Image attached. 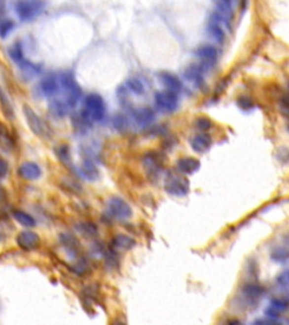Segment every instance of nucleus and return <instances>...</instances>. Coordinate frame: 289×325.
Instances as JSON below:
<instances>
[{"mask_svg":"<svg viewBox=\"0 0 289 325\" xmlns=\"http://www.w3.org/2000/svg\"><path fill=\"white\" fill-rule=\"evenodd\" d=\"M0 103H1L3 113H5V114L8 116V119H13L14 112H13V108H11L10 102H9L8 99H7L5 94H3L1 88H0Z\"/></svg>","mask_w":289,"mask_h":325,"instance_id":"obj_31","label":"nucleus"},{"mask_svg":"<svg viewBox=\"0 0 289 325\" xmlns=\"http://www.w3.org/2000/svg\"><path fill=\"white\" fill-rule=\"evenodd\" d=\"M177 167L179 173L183 175L193 174L200 168V160L194 157H182L178 160Z\"/></svg>","mask_w":289,"mask_h":325,"instance_id":"obj_15","label":"nucleus"},{"mask_svg":"<svg viewBox=\"0 0 289 325\" xmlns=\"http://www.w3.org/2000/svg\"><path fill=\"white\" fill-rule=\"evenodd\" d=\"M58 156H59V158L64 162L65 164L69 162L70 159V155H69V148L67 146H61L59 148V150H58Z\"/></svg>","mask_w":289,"mask_h":325,"instance_id":"obj_37","label":"nucleus"},{"mask_svg":"<svg viewBox=\"0 0 289 325\" xmlns=\"http://www.w3.org/2000/svg\"><path fill=\"white\" fill-rule=\"evenodd\" d=\"M237 105L242 109H250V108H252V107H253V102L251 101V99H249V97L242 96L237 100Z\"/></svg>","mask_w":289,"mask_h":325,"instance_id":"obj_35","label":"nucleus"},{"mask_svg":"<svg viewBox=\"0 0 289 325\" xmlns=\"http://www.w3.org/2000/svg\"><path fill=\"white\" fill-rule=\"evenodd\" d=\"M155 103L156 107L163 112H174L179 107V96L177 93L170 91L157 92L155 94Z\"/></svg>","mask_w":289,"mask_h":325,"instance_id":"obj_7","label":"nucleus"},{"mask_svg":"<svg viewBox=\"0 0 289 325\" xmlns=\"http://www.w3.org/2000/svg\"><path fill=\"white\" fill-rule=\"evenodd\" d=\"M69 107L66 101L60 99H52L49 103V111L57 119H62L69 113Z\"/></svg>","mask_w":289,"mask_h":325,"instance_id":"obj_21","label":"nucleus"},{"mask_svg":"<svg viewBox=\"0 0 289 325\" xmlns=\"http://www.w3.org/2000/svg\"><path fill=\"white\" fill-rule=\"evenodd\" d=\"M271 258L277 263H286V261L288 260V251L283 248L276 249L271 253Z\"/></svg>","mask_w":289,"mask_h":325,"instance_id":"obj_32","label":"nucleus"},{"mask_svg":"<svg viewBox=\"0 0 289 325\" xmlns=\"http://www.w3.org/2000/svg\"><path fill=\"white\" fill-rule=\"evenodd\" d=\"M158 78L159 80H161V83L166 87V91L177 94L182 92L183 88L182 81L180 80V78L177 75H174V73L169 72H162L158 75Z\"/></svg>","mask_w":289,"mask_h":325,"instance_id":"obj_13","label":"nucleus"},{"mask_svg":"<svg viewBox=\"0 0 289 325\" xmlns=\"http://www.w3.org/2000/svg\"><path fill=\"white\" fill-rule=\"evenodd\" d=\"M288 283H289V280H288V271L286 270V271H284L283 273H280V275L278 276V278H277V284H278L281 288L287 289L288 288Z\"/></svg>","mask_w":289,"mask_h":325,"instance_id":"obj_36","label":"nucleus"},{"mask_svg":"<svg viewBox=\"0 0 289 325\" xmlns=\"http://www.w3.org/2000/svg\"><path fill=\"white\" fill-rule=\"evenodd\" d=\"M45 8L43 0H17L15 2V11L23 22H30L42 14Z\"/></svg>","mask_w":289,"mask_h":325,"instance_id":"obj_3","label":"nucleus"},{"mask_svg":"<svg viewBox=\"0 0 289 325\" xmlns=\"http://www.w3.org/2000/svg\"><path fill=\"white\" fill-rule=\"evenodd\" d=\"M164 189L174 197H185L190 191V183L183 174L169 172L164 179Z\"/></svg>","mask_w":289,"mask_h":325,"instance_id":"obj_4","label":"nucleus"},{"mask_svg":"<svg viewBox=\"0 0 289 325\" xmlns=\"http://www.w3.org/2000/svg\"><path fill=\"white\" fill-rule=\"evenodd\" d=\"M8 173V164L3 158L0 157V179L5 178Z\"/></svg>","mask_w":289,"mask_h":325,"instance_id":"obj_38","label":"nucleus"},{"mask_svg":"<svg viewBox=\"0 0 289 325\" xmlns=\"http://www.w3.org/2000/svg\"><path fill=\"white\" fill-rule=\"evenodd\" d=\"M212 121L208 117H199L196 120V128L200 131H207L212 128Z\"/></svg>","mask_w":289,"mask_h":325,"instance_id":"obj_33","label":"nucleus"},{"mask_svg":"<svg viewBox=\"0 0 289 325\" xmlns=\"http://www.w3.org/2000/svg\"><path fill=\"white\" fill-rule=\"evenodd\" d=\"M289 303L287 298H275L270 301V307L265 311V316L277 319L281 313L286 312L288 309Z\"/></svg>","mask_w":289,"mask_h":325,"instance_id":"obj_20","label":"nucleus"},{"mask_svg":"<svg viewBox=\"0 0 289 325\" xmlns=\"http://www.w3.org/2000/svg\"><path fill=\"white\" fill-rule=\"evenodd\" d=\"M14 22L8 17H0V36L6 37L14 29Z\"/></svg>","mask_w":289,"mask_h":325,"instance_id":"obj_30","label":"nucleus"},{"mask_svg":"<svg viewBox=\"0 0 289 325\" xmlns=\"http://www.w3.org/2000/svg\"><path fill=\"white\" fill-rule=\"evenodd\" d=\"M60 241L68 253H73V256L77 255L78 248H79V242H78L75 236H72V235L70 234H62Z\"/></svg>","mask_w":289,"mask_h":325,"instance_id":"obj_24","label":"nucleus"},{"mask_svg":"<svg viewBox=\"0 0 289 325\" xmlns=\"http://www.w3.org/2000/svg\"><path fill=\"white\" fill-rule=\"evenodd\" d=\"M78 172H79L81 178L87 180V181H96V180L100 178L99 170H97V167L95 164H94L93 160L89 158L83 160Z\"/></svg>","mask_w":289,"mask_h":325,"instance_id":"obj_18","label":"nucleus"},{"mask_svg":"<svg viewBox=\"0 0 289 325\" xmlns=\"http://www.w3.org/2000/svg\"><path fill=\"white\" fill-rule=\"evenodd\" d=\"M13 217L15 218V220L18 221L19 224L24 227H34L36 225V221H35V219L29 215L25 211H22V210H14L13 211Z\"/></svg>","mask_w":289,"mask_h":325,"instance_id":"obj_26","label":"nucleus"},{"mask_svg":"<svg viewBox=\"0 0 289 325\" xmlns=\"http://www.w3.org/2000/svg\"><path fill=\"white\" fill-rule=\"evenodd\" d=\"M1 240H2V234L0 232V242H1Z\"/></svg>","mask_w":289,"mask_h":325,"instance_id":"obj_40","label":"nucleus"},{"mask_svg":"<svg viewBox=\"0 0 289 325\" xmlns=\"http://www.w3.org/2000/svg\"><path fill=\"white\" fill-rule=\"evenodd\" d=\"M126 88L135 95H143L144 93V86L138 78H130L126 81Z\"/></svg>","mask_w":289,"mask_h":325,"instance_id":"obj_28","label":"nucleus"},{"mask_svg":"<svg viewBox=\"0 0 289 325\" xmlns=\"http://www.w3.org/2000/svg\"><path fill=\"white\" fill-rule=\"evenodd\" d=\"M196 56L201 60V66L206 69H209L216 62L218 58V51L213 45H202L196 51Z\"/></svg>","mask_w":289,"mask_h":325,"instance_id":"obj_10","label":"nucleus"},{"mask_svg":"<svg viewBox=\"0 0 289 325\" xmlns=\"http://www.w3.org/2000/svg\"><path fill=\"white\" fill-rule=\"evenodd\" d=\"M108 211L116 220H127L132 216V209L127 201L120 197H113L108 203Z\"/></svg>","mask_w":289,"mask_h":325,"instance_id":"obj_6","label":"nucleus"},{"mask_svg":"<svg viewBox=\"0 0 289 325\" xmlns=\"http://www.w3.org/2000/svg\"><path fill=\"white\" fill-rule=\"evenodd\" d=\"M76 228L78 232H79L83 236L85 237H95L97 233H99V229H97V226L95 224H93L91 221H83L79 222L76 226Z\"/></svg>","mask_w":289,"mask_h":325,"instance_id":"obj_27","label":"nucleus"},{"mask_svg":"<svg viewBox=\"0 0 289 325\" xmlns=\"http://www.w3.org/2000/svg\"><path fill=\"white\" fill-rule=\"evenodd\" d=\"M105 113H107V107H105V102L102 96L95 93L86 96L84 111L81 115L88 123H91L92 121H102Z\"/></svg>","mask_w":289,"mask_h":325,"instance_id":"obj_1","label":"nucleus"},{"mask_svg":"<svg viewBox=\"0 0 289 325\" xmlns=\"http://www.w3.org/2000/svg\"><path fill=\"white\" fill-rule=\"evenodd\" d=\"M17 244L19 248L26 251H32L36 249L38 244H40V237L38 235L31 230H24L21 232L17 236Z\"/></svg>","mask_w":289,"mask_h":325,"instance_id":"obj_12","label":"nucleus"},{"mask_svg":"<svg viewBox=\"0 0 289 325\" xmlns=\"http://www.w3.org/2000/svg\"><path fill=\"white\" fill-rule=\"evenodd\" d=\"M18 174L21 175V178L27 180V181H35V180L41 178L42 171L37 164L26 162L19 166Z\"/></svg>","mask_w":289,"mask_h":325,"instance_id":"obj_14","label":"nucleus"},{"mask_svg":"<svg viewBox=\"0 0 289 325\" xmlns=\"http://www.w3.org/2000/svg\"><path fill=\"white\" fill-rule=\"evenodd\" d=\"M58 78H59L60 89L65 93L66 103L69 108H75L81 97V88L76 81L75 76L72 72H65Z\"/></svg>","mask_w":289,"mask_h":325,"instance_id":"obj_2","label":"nucleus"},{"mask_svg":"<svg viewBox=\"0 0 289 325\" xmlns=\"http://www.w3.org/2000/svg\"><path fill=\"white\" fill-rule=\"evenodd\" d=\"M213 144L212 137L207 134L196 135L191 139V148L198 154H205Z\"/></svg>","mask_w":289,"mask_h":325,"instance_id":"obj_16","label":"nucleus"},{"mask_svg":"<svg viewBox=\"0 0 289 325\" xmlns=\"http://www.w3.org/2000/svg\"><path fill=\"white\" fill-rule=\"evenodd\" d=\"M113 125H114L115 129L118 131H123L126 130L128 128V121L126 120V117L122 116V115H116L114 117V120H113Z\"/></svg>","mask_w":289,"mask_h":325,"instance_id":"obj_34","label":"nucleus"},{"mask_svg":"<svg viewBox=\"0 0 289 325\" xmlns=\"http://www.w3.org/2000/svg\"><path fill=\"white\" fill-rule=\"evenodd\" d=\"M24 115L26 122L29 124L31 130L38 137H43L46 135V125L43 122V120L35 113L30 107H24Z\"/></svg>","mask_w":289,"mask_h":325,"instance_id":"obj_8","label":"nucleus"},{"mask_svg":"<svg viewBox=\"0 0 289 325\" xmlns=\"http://www.w3.org/2000/svg\"><path fill=\"white\" fill-rule=\"evenodd\" d=\"M144 167L146 170L147 174L149 178L156 180L161 174L162 171V165H161V160H159L158 156L155 154V152H149L144 157Z\"/></svg>","mask_w":289,"mask_h":325,"instance_id":"obj_11","label":"nucleus"},{"mask_svg":"<svg viewBox=\"0 0 289 325\" xmlns=\"http://www.w3.org/2000/svg\"><path fill=\"white\" fill-rule=\"evenodd\" d=\"M38 92L44 97H53L60 92L59 78L54 75H49L43 78L38 84Z\"/></svg>","mask_w":289,"mask_h":325,"instance_id":"obj_9","label":"nucleus"},{"mask_svg":"<svg viewBox=\"0 0 289 325\" xmlns=\"http://www.w3.org/2000/svg\"><path fill=\"white\" fill-rule=\"evenodd\" d=\"M5 199H6V193H5V191H3L2 187L0 186V203H1L2 201H5Z\"/></svg>","mask_w":289,"mask_h":325,"instance_id":"obj_39","label":"nucleus"},{"mask_svg":"<svg viewBox=\"0 0 289 325\" xmlns=\"http://www.w3.org/2000/svg\"><path fill=\"white\" fill-rule=\"evenodd\" d=\"M112 246L116 250H123V251H130L136 246V241L134 238L128 236V235H116V236L112 240Z\"/></svg>","mask_w":289,"mask_h":325,"instance_id":"obj_22","label":"nucleus"},{"mask_svg":"<svg viewBox=\"0 0 289 325\" xmlns=\"http://www.w3.org/2000/svg\"><path fill=\"white\" fill-rule=\"evenodd\" d=\"M132 117L140 127H147L155 120V112L150 108H140L132 112Z\"/></svg>","mask_w":289,"mask_h":325,"instance_id":"obj_17","label":"nucleus"},{"mask_svg":"<svg viewBox=\"0 0 289 325\" xmlns=\"http://www.w3.org/2000/svg\"><path fill=\"white\" fill-rule=\"evenodd\" d=\"M9 57L11 58L15 64H16L19 69L22 70L23 72L25 73L26 76L29 77H34L40 73L41 72V67L38 65H35L33 62H31L27 60V59L24 57V52H23L22 45L21 43H15L9 48Z\"/></svg>","mask_w":289,"mask_h":325,"instance_id":"obj_5","label":"nucleus"},{"mask_svg":"<svg viewBox=\"0 0 289 325\" xmlns=\"http://www.w3.org/2000/svg\"><path fill=\"white\" fill-rule=\"evenodd\" d=\"M208 33L217 43H220L221 44V43L225 41L226 36L224 30H222L219 25V22L213 21L212 19V22H210V24L208 25Z\"/></svg>","mask_w":289,"mask_h":325,"instance_id":"obj_25","label":"nucleus"},{"mask_svg":"<svg viewBox=\"0 0 289 325\" xmlns=\"http://www.w3.org/2000/svg\"><path fill=\"white\" fill-rule=\"evenodd\" d=\"M204 70L205 68L202 66H191V67L185 70L184 77L186 80H189L196 87L200 88L204 85Z\"/></svg>","mask_w":289,"mask_h":325,"instance_id":"obj_19","label":"nucleus"},{"mask_svg":"<svg viewBox=\"0 0 289 325\" xmlns=\"http://www.w3.org/2000/svg\"><path fill=\"white\" fill-rule=\"evenodd\" d=\"M243 295L245 296V298L249 299L250 301H254L260 298L261 296L264 293V288L261 287L259 285L255 284H248L245 285L243 287Z\"/></svg>","mask_w":289,"mask_h":325,"instance_id":"obj_23","label":"nucleus"},{"mask_svg":"<svg viewBox=\"0 0 289 325\" xmlns=\"http://www.w3.org/2000/svg\"><path fill=\"white\" fill-rule=\"evenodd\" d=\"M0 148H1L3 151L7 152L11 151V149L14 148L13 139H11V137L9 136L8 132H7L6 129L2 128H0Z\"/></svg>","mask_w":289,"mask_h":325,"instance_id":"obj_29","label":"nucleus"}]
</instances>
